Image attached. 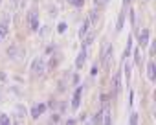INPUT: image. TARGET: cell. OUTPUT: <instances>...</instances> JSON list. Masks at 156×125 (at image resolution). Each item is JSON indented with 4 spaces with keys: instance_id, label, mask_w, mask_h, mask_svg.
<instances>
[{
    "instance_id": "6da1fadb",
    "label": "cell",
    "mask_w": 156,
    "mask_h": 125,
    "mask_svg": "<svg viewBox=\"0 0 156 125\" xmlns=\"http://www.w3.org/2000/svg\"><path fill=\"white\" fill-rule=\"evenodd\" d=\"M31 70H33V74H35V76H42V74H44V70H46V65H44V59L37 57V59L33 61V66H31Z\"/></svg>"
},
{
    "instance_id": "7a4b0ae2",
    "label": "cell",
    "mask_w": 156,
    "mask_h": 125,
    "mask_svg": "<svg viewBox=\"0 0 156 125\" xmlns=\"http://www.w3.org/2000/svg\"><path fill=\"white\" fill-rule=\"evenodd\" d=\"M112 55H114V48H112V44H107L105 50H103V55H101V61H103L105 66L110 65V57H112Z\"/></svg>"
},
{
    "instance_id": "3957f363",
    "label": "cell",
    "mask_w": 156,
    "mask_h": 125,
    "mask_svg": "<svg viewBox=\"0 0 156 125\" xmlns=\"http://www.w3.org/2000/svg\"><path fill=\"white\" fill-rule=\"evenodd\" d=\"M30 28L33 30V31H39V15H37V11H31L30 13Z\"/></svg>"
},
{
    "instance_id": "277c9868",
    "label": "cell",
    "mask_w": 156,
    "mask_h": 125,
    "mask_svg": "<svg viewBox=\"0 0 156 125\" xmlns=\"http://www.w3.org/2000/svg\"><path fill=\"white\" fill-rule=\"evenodd\" d=\"M20 55H24V52H22L19 46H11V48L8 50V57H9V59H19Z\"/></svg>"
},
{
    "instance_id": "5b68a950",
    "label": "cell",
    "mask_w": 156,
    "mask_h": 125,
    "mask_svg": "<svg viewBox=\"0 0 156 125\" xmlns=\"http://www.w3.org/2000/svg\"><path fill=\"white\" fill-rule=\"evenodd\" d=\"M44 110H46V105H44V103H39V105H35V107L31 109V118H33V120H37V118H39V116L44 112Z\"/></svg>"
},
{
    "instance_id": "8992f818",
    "label": "cell",
    "mask_w": 156,
    "mask_h": 125,
    "mask_svg": "<svg viewBox=\"0 0 156 125\" xmlns=\"http://www.w3.org/2000/svg\"><path fill=\"white\" fill-rule=\"evenodd\" d=\"M81 92H83V87H79L75 90V94H73V99H72V107L73 109H79V103H81Z\"/></svg>"
},
{
    "instance_id": "52a82bcc",
    "label": "cell",
    "mask_w": 156,
    "mask_h": 125,
    "mask_svg": "<svg viewBox=\"0 0 156 125\" xmlns=\"http://www.w3.org/2000/svg\"><path fill=\"white\" fill-rule=\"evenodd\" d=\"M85 61H87V48H83L81 53L77 55V59H75V66H77V68H81V66L85 65Z\"/></svg>"
},
{
    "instance_id": "ba28073f",
    "label": "cell",
    "mask_w": 156,
    "mask_h": 125,
    "mask_svg": "<svg viewBox=\"0 0 156 125\" xmlns=\"http://www.w3.org/2000/svg\"><path fill=\"white\" fill-rule=\"evenodd\" d=\"M101 118H103L101 121H103V123H107V125L112 121V120H110V109H108V105H105V109L101 110Z\"/></svg>"
},
{
    "instance_id": "9c48e42d",
    "label": "cell",
    "mask_w": 156,
    "mask_h": 125,
    "mask_svg": "<svg viewBox=\"0 0 156 125\" xmlns=\"http://www.w3.org/2000/svg\"><path fill=\"white\" fill-rule=\"evenodd\" d=\"M8 33H9V24L0 22V41H4L8 37Z\"/></svg>"
},
{
    "instance_id": "30bf717a",
    "label": "cell",
    "mask_w": 156,
    "mask_h": 125,
    "mask_svg": "<svg viewBox=\"0 0 156 125\" xmlns=\"http://www.w3.org/2000/svg\"><path fill=\"white\" fill-rule=\"evenodd\" d=\"M147 77L151 81L156 79V66H154V62H149V66H147Z\"/></svg>"
},
{
    "instance_id": "8fae6325",
    "label": "cell",
    "mask_w": 156,
    "mask_h": 125,
    "mask_svg": "<svg viewBox=\"0 0 156 125\" xmlns=\"http://www.w3.org/2000/svg\"><path fill=\"white\" fill-rule=\"evenodd\" d=\"M112 87H114V94H118L119 92V88H121V74H116L114 76V79H112Z\"/></svg>"
},
{
    "instance_id": "7c38bea8",
    "label": "cell",
    "mask_w": 156,
    "mask_h": 125,
    "mask_svg": "<svg viewBox=\"0 0 156 125\" xmlns=\"http://www.w3.org/2000/svg\"><path fill=\"white\" fill-rule=\"evenodd\" d=\"M140 44L143 46V44H147L149 42V30H141V33H140Z\"/></svg>"
},
{
    "instance_id": "4fadbf2b",
    "label": "cell",
    "mask_w": 156,
    "mask_h": 125,
    "mask_svg": "<svg viewBox=\"0 0 156 125\" xmlns=\"http://www.w3.org/2000/svg\"><path fill=\"white\" fill-rule=\"evenodd\" d=\"M88 26H90V20H85V22H83V26H81V30H79V37H81V39L87 35V31H88Z\"/></svg>"
},
{
    "instance_id": "5bb4252c",
    "label": "cell",
    "mask_w": 156,
    "mask_h": 125,
    "mask_svg": "<svg viewBox=\"0 0 156 125\" xmlns=\"http://www.w3.org/2000/svg\"><path fill=\"white\" fill-rule=\"evenodd\" d=\"M94 39H96V33H90V35H87V37H85V42H83V48L90 46V44L94 42Z\"/></svg>"
},
{
    "instance_id": "9a60e30c",
    "label": "cell",
    "mask_w": 156,
    "mask_h": 125,
    "mask_svg": "<svg viewBox=\"0 0 156 125\" xmlns=\"http://www.w3.org/2000/svg\"><path fill=\"white\" fill-rule=\"evenodd\" d=\"M123 24H125V15L121 13V15L118 17V26H116V30H118V31H121V28H123Z\"/></svg>"
},
{
    "instance_id": "2e32d148",
    "label": "cell",
    "mask_w": 156,
    "mask_h": 125,
    "mask_svg": "<svg viewBox=\"0 0 156 125\" xmlns=\"http://www.w3.org/2000/svg\"><path fill=\"white\" fill-rule=\"evenodd\" d=\"M15 116H19V118H22V116H26V107H22V105H19L17 109H15Z\"/></svg>"
},
{
    "instance_id": "e0dca14e",
    "label": "cell",
    "mask_w": 156,
    "mask_h": 125,
    "mask_svg": "<svg viewBox=\"0 0 156 125\" xmlns=\"http://www.w3.org/2000/svg\"><path fill=\"white\" fill-rule=\"evenodd\" d=\"M98 19H99V17H98V11H96V9H94V11H90V19H88V20H90V24H98Z\"/></svg>"
},
{
    "instance_id": "ac0fdd59",
    "label": "cell",
    "mask_w": 156,
    "mask_h": 125,
    "mask_svg": "<svg viewBox=\"0 0 156 125\" xmlns=\"http://www.w3.org/2000/svg\"><path fill=\"white\" fill-rule=\"evenodd\" d=\"M9 116L8 114H0V125H9Z\"/></svg>"
},
{
    "instance_id": "d6986e66",
    "label": "cell",
    "mask_w": 156,
    "mask_h": 125,
    "mask_svg": "<svg viewBox=\"0 0 156 125\" xmlns=\"http://www.w3.org/2000/svg\"><path fill=\"white\" fill-rule=\"evenodd\" d=\"M17 4H19V0H11V4H9V8H8V11L13 13V11L17 9Z\"/></svg>"
},
{
    "instance_id": "ffe728a7",
    "label": "cell",
    "mask_w": 156,
    "mask_h": 125,
    "mask_svg": "<svg viewBox=\"0 0 156 125\" xmlns=\"http://www.w3.org/2000/svg\"><path fill=\"white\" fill-rule=\"evenodd\" d=\"M68 2H72L75 8H81V6L85 4V0H68Z\"/></svg>"
},
{
    "instance_id": "44dd1931",
    "label": "cell",
    "mask_w": 156,
    "mask_h": 125,
    "mask_svg": "<svg viewBox=\"0 0 156 125\" xmlns=\"http://www.w3.org/2000/svg\"><path fill=\"white\" fill-rule=\"evenodd\" d=\"M130 20H132V26L136 28V26H138V19H136V11H130Z\"/></svg>"
},
{
    "instance_id": "7402d4cb",
    "label": "cell",
    "mask_w": 156,
    "mask_h": 125,
    "mask_svg": "<svg viewBox=\"0 0 156 125\" xmlns=\"http://www.w3.org/2000/svg\"><path fill=\"white\" fill-rule=\"evenodd\" d=\"M134 55H136V65H141V52H140V50H136V52H134Z\"/></svg>"
},
{
    "instance_id": "603a6c76",
    "label": "cell",
    "mask_w": 156,
    "mask_h": 125,
    "mask_svg": "<svg viewBox=\"0 0 156 125\" xmlns=\"http://www.w3.org/2000/svg\"><path fill=\"white\" fill-rule=\"evenodd\" d=\"M130 44H132V39H129V41H127V48H125V57H127V55L130 53Z\"/></svg>"
},
{
    "instance_id": "cb8c5ba5",
    "label": "cell",
    "mask_w": 156,
    "mask_h": 125,
    "mask_svg": "<svg viewBox=\"0 0 156 125\" xmlns=\"http://www.w3.org/2000/svg\"><path fill=\"white\" fill-rule=\"evenodd\" d=\"M57 30H59V33H64V31H66V24H64V22H61V24L57 26Z\"/></svg>"
},
{
    "instance_id": "d4e9b609",
    "label": "cell",
    "mask_w": 156,
    "mask_h": 125,
    "mask_svg": "<svg viewBox=\"0 0 156 125\" xmlns=\"http://www.w3.org/2000/svg\"><path fill=\"white\" fill-rule=\"evenodd\" d=\"M130 123H138V114H136V112L130 114Z\"/></svg>"
},
{
    "instance_id": "484cf974",
    "label": "cell",
    "mask_w": 156,
    "mask_h": 125,
    "mask_svg": "<svg viewBox=\"0 0 156 125\" xmlns=\"http://www.w3.org/2000/svg\"><path fill=\"white\" fill-rule=\"evenodd\" d=\"M90 74H92V76H96V74H98V65H94V66H92V70H90Z\"/></svg>"
},
{
    "instance_id": "4316f807",
    "label": "cell",
    "mask_w": 156,
    "mask_h": 125,
    "mask_svg": "<svg viewBox=\"0 0 156 125\" xmlns=\"http://www.w3.org/2000/svg\"><path fill=\"white\" fill-rule=\"evenodd\" d=\"M101 101H103V103L107 105V103H108V96H101Z\"/></svg>"
},
{
    "instance_id": "83f0119b",
    "label": "cell",
    "mask_w": 156,
    "mask_h": 125,
    "mask_svg": "<svg viewBox=\"0 0 156 125\" xmlns=\"http://www.w3.org/2000/svg\"><path fill=\"white\" fill-rule=\"evenodd\" d=\"M51 121H59V114H53L51 116Z\"/></svg>"
},
{
    "instance_id": "f1b7e54d",
    "label": "cell",
    "mask_w": 156,
    "mask_h": 125,
    "mask_svg": "<svg viewBox=\"0 0 156 125\" xmlns=\"http://www.w3.org/2000/svg\"><path fill=\"white\" fill-rule=\"evenodd\" d=\"M66 123H70V125H73V123H77V120H73V118H70V120H68Z\"/></svg>"
},
{
    "instance_id": "f546056e",
    "label": "cell",
    "mask_w": 156,
    "mask_h": 125,
    "mask_svg": "<svg viewBox=\"0 0 156 125\" xmlns=\"http://www.w3.org/2000/svg\"><path fill=\"white\" fill-rule=\"evenodd\" d=\"M125 2H129V0H125Z\"/></svg>"
},
{
    "instance_id": "4dcf8cb0",
    "label": "cell",
    "mask_w": 156,
    "mask_h": 125,
    "mask_svg": "<svg viewBox=\"0 0 156 125\" xmlns=\"http://www.w3.org/2000/svg\"><path fill=\"white\" fill-rule=\"evenodd\" d=\"M0 2H2V0H0Z\"/></svg>"
}]
</instances>
